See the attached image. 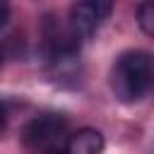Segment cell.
Segmentation results:
<instances>
[{
  "label": "cell",
  "mask_w": 154,
  "mask_h": 154,
  "mask_svg": "<svg viewBox=\"0 0 154 154\" xmlns=\"http://www.w3.org/2000/svg\"><path fill=\"white\" fill-rule=\"evenodd\" d=\"M111 87L125 103L140 101L152 87V58L147 51H128L116 60Z\"/></svg>",
  "instance_id": "obj_1"
},
{
  "label": "cell",
  "mask_w": 154,
  "mask_h": 154,
  "mask_svg": "<svg viewBox=\"0 0 154 154\" xmlns=\"http://www.w3.org/2000/svg\"><path fill=\"white\" fill-rule=\"evenodd\" d=\"M67 135V118L60 113H41L31 118L24 128V144L31 149L55 152L63 149V137Z\"/></svg>",
  "instance_id": "obj_2"
},
{
  "label": "cell",
  "mask_w": 154,
  "mask_h": 154,
  "mask_svg": "<svg viewBox=\"0 0 154 154\" xmlns=\"http://www.w3.org/2000/svg\"><path fill=\"white\" fill-rule=\"evenodd\" d=\"M43 38H46V48L51 53V58L63 60V58H72L79 51V34L70 26L58 22L55 17H46L43 22Z\"/></svg>",
  "instance_id": "obj_3"
},
{
  "label": "cell",
  "mask_w": 154,
  "mask_h": 154,
  "mask_svg": "<svg viewBox=\"0 0 154 154\" xmlns=\"http://www.w3.org/2000/svg\"><path fill=\"white\" fill-rule=\"evenodd\" d=\"M63 149L67 154H96L103 149V135L96 128H79L67 135Z\"/></svg>",
  "instance_id": "obj_4"
},
{
  "label": "cell",
  "mask_w": 154,
  "mask_h": 154,
  "mask_svg": "<svg viewBox=\"0 0 154 154\" xmlns=\"http://www.w3.org/2000/svg\"><path fill=\"white\" fill-rule=\"evenodd\" d=\"M101 19L96 17V12L87 5V2H75L72 10H70V26L79 34V36H91L96 29H99Z\"/></svg>",
  "instance_id": "obj_5"
},
{
  "label": "cell",
  "mask_w": 154,
  "mask_h": 154,
  "mask_svg": "<svg viewBox=\"0 0 154 154\" xmlns=\"http://www.w3.org/2000/svg\"><path fill=\"white\" fill-rule=\"evenodd\" d=\"M137 24L140 29L152 36L154 34V0H142L140 7H137Z\"/></svg>",
  "instance_id": "obj_6"
},
{
  "label": "cell",
  "mask_w": 154,
  "mask_h": 154,
  "mask_svg": "<svg viewBox=\"0 0 154 154\" xmlns=\"http://www.w3.org/2000/svg\"><path fill=\"white\" fill-rule=\"evenodd\" d=\"M82 2H87V5L96 12V17H99L101 22L108 19L111 12H113V0H82Z\"/></svg>",
  "instance_id": "obj_7"
},
{
  "label": "cell",
  "mask_w": 154,
  "mask_h": 154,
  "mask_svg": "<svg viewBox=\"0 0 154 154\" xmlns=\"http://www.w3.org/2000/svg\"><path fill=\"white\" fill-rule=\"evenodd\" d=\"M7 19H10V5L7 0H0V29L7 24Z\"/></svg>",
  "instance_id": "obj_8"
},
{
  "label": "cell",
  "mask_w": 154,
  "mask_h": 154,
  "mask_svg": "<svg viewBox=\"0 0 154 154\" xmlns=\"http://www.w3.org/2000/svg\"><path fill=\"white\" fill-rule=\"evenodd\" d=\"M5 120H7V111H5V106L0 103V132H2V128H5Z\"/></svg>",
  "instance_id": "obj_9"
},
{
  "label": "cell",
  "mask_w": 154,
  "mask_h": 154,
  "mask_svg": "<svg viewBox=\"0 0 154 154\" xmlns=\"http://www.w3.org/2000/svg\"><path fill=\"white\" fill-rule=\"evenodd\" d=\"M2 65H5V51H2V46H0V70H2Z\"/></svg>",
  "instance_id": "obj_10"
}]
</instances>
